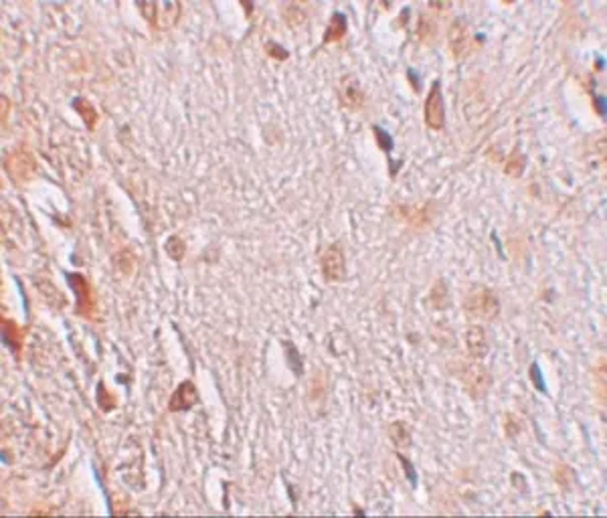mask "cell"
I'll return each mask as SVG.
<instances>
[{"mask_svg":"<svg viewBox=\"0 0 607 518\" xmlns=\"http://www.w3.org/2000/svg\"><path fill=\"white\" fill-rule=\"evenodd\" d=\"M463 310L478 320H494L500 314V302L490 288L474 286L463 300Z\"/></svg>","mask_w":607,"mask_h":518,"instance_id":"6da1fadb","label":"cell"},{"mask_svg":"<svg viewBox=\"0 0 607 518\" xmlns=\"http://www.w3.org/2000/svg\"><path fill=\"white\" fill-rule=\"evenodd\" d=\"M138 8L148 21L160 31L172 29L178 21V15H180L178 2H140Z\"/></svg>","mask_w":607,"mask_h":518,"instance_id":"7a4b0ae2","label":"cell"},{"mask_svg":"<svg viewBox=\"0 0 607 518\" xmlns=\"http://www.w3.org/2000/svg\"><path fill=\"white\" fill-rule=\"evenodd\" d=\"M458 376L461 379L466 391L472 395V397H476V399H480V397L488 393V389L492 385V374H490V371L486 367L478 365V363L461 365Z\"/></svg>","mask_w":607,"mask_h":518,"instance_id":"3957f363","label":"cell"},{"mask_svg":"<svg viewBox=\"0 0 607 518\" xmlns=\"http://www.w3.org/2000/svg\"><path fill=\"white\" fill-rule=\"evenodd\" d=\"M320 270L326 282H342L346 275V261L340 245H330L320 257Z\"/></svg>","mask_w":607,"mask_h":518,"instance_id":"277c9868","label":"cell"},{"mask_svg":"<svg viewBox=\"0 0 607 518\" xmlns=\"http://www.w3.org/2000/svg\"><path fill=\"white\" fill-rule=\"evenodd\" d=\"M425 122L431 130H443L445 125V107H443L440 82L431 85V91L425 100Z\"/></svg>","mask_w":607,"mask_h":518,"instance_id":"5b68a950","label":"cell"},{"mask_svg":"<svg viewBox=\"0 0 607 518\" xmlns=\"http://www.w3.org/2000/svg\"><path fill=\"white\" fill-rule=\"evenodd\" d=\"M466 349H468V354L476 360L484 358L488 351H490V342H488V334L486 330L478 326V324H472L468 332H466Z\"/></svg>","mask_w":607,"mask_h":518,"instance_id":"8992f818","label":"cell"},{"mask_svg":"<svg viewBox=\"0 0 607 518\" xmlns=\"http://www.w3.org/2000/svg\"><path fill=\"white\" fill-rule=\"evenodd\" d=\"M447 43H450V49L454 53V57H463L470 49V35H468V24L461 21V19H456L450 26V35H447Z\"/></svg>","mask_w":607,"mask_h":518,"instance_id":"52a82bcc","label":"cell"},{"mask_svg":"<svg viewBox=\"0 0 607 518\" xmlns=\"http://www.w3.org/2000/svg\"><path fill=\"white\" fill-rule=\"evenodd\" d=\"M197 401H199L197 387L190 381H185L178 385V389L174 391L172 399H170V411H189Z\"/></svg>","mask_w":607,"mask_h":518,"instance_id":"ba28073f","label":"cell"},{"mask_svg":"<svg viewBox=\"0 0 607 518\" xmlns=\"http://www.w3.org/2000/svg\"><path fill=\"white\" fill-rule=\"evenodd\" d=\"M338 93H340L342 104L353 107V109H358L360 105L364 104V93L360 91L355 77H344L338 85Z\"/></svg>","mask_w":607,"mask_h":518,"instance_id":"9c48e42d","label":"cell"},{"mask_svg":"<svg viewBox=\"0 0 607 518\" xmlns=\"http://www.w3.org/2000/svg\"><path fill=\"white\" fill-rule=\"evenodd\" d=\"M344 33H346V19H344V15L336 13V15H332V21L328 24V31H326V43L342 39Z\"/></svg>","mask_w":607,"mask_h":518,"instance_id":"30bf717a","label":"cell"},{"mask_svg":"<svg viewBox=\"0 0 607 518\" xmlns=\"http://www.w3.org/2000/svg\"><path fill=\"white\" fill-rule=\"evenodd\" d=\"M389 436H391V439H393V443L397 445V448H407L409 443H411V436H409V432H407V427L403 425V423H391V427H389Z\"/></svg>","mask_w":607,"mask_h":518,"instance_id":"8fae6325","label":"cell"},{"mask_svg":"<svg viewBox=\"0 0 607 518\" xmlns=\"http://www.w3.org/2000/svg\"><path fill=\"white\" fill-rule=\"evenodd\" d=\"M185 251H187V245H185V241L180 239V237H176V235H172V237H168L167 241V253L172 257V259H183V255H185Z\"/></svg>","mask_w":607,"mask_h":518,"instance_id":"7c38bea8","label":"cell"},{"mask_svg":"<svg viewBox=\"0 0 607 518\" xmlns=\"http://www.w3.org/2000/svg\"><path fill=\"white\" fill-rule=\"evenodd\" d=\"M524 156L523 154H512L510 158H508V162H506V174H510V176H521L524 170Z\"/></svg>","mask_w":607,"mask_h":518,"instance_id":"4fadbf2b","label":"cell"},{"mask_svg":"<svg viewBox=\"0 0 607 518\" xmlns=\"http://www.w3.org/2000/svg\"><path fill=\"white\" fill-rule=\"evenodd\" d=\"M75 107L82 112V118H84L85 124L89 125V128L95 124V109H93V105L89 104L87 100H77V102H75Z\"/></svg>","mask_w":607,"mask_h":518,"instance_id":"5bb4252c","label":"cell"},{"mask_svg":"<svg viewBox=\"0 0 607 518\" xmlns=\"http://www.w3.org/2000/svg\"><path fill=\"white\" fill-rule=\"evenodd\" d=\"M375 134H377L381 148H383V150H391V138H389L387 134L383 136V130H381V128H375Z\"/></svg>","mask_w":607,"mask_h":518,"instance_id":"9a60e30c","label":"cell"},{"mask_svg":"<svg viewBox=\"0 0 607 518\" xmlns=\"http://www.w3.org/2000/svg\"><path fill=\"white\" fill-rule=\"evenodd\" d=\"M279 49H282V47H277L275 43H270V45H268V53H270V55H275L277 59H286L288 53H286V51H279Z\"/></svg>","mask_w":607,"mask_h":518,"instance_id":"2e32d148","label":"cell"},{"mask_svg":"<svg viewBox=\"0 0 607 518\" xmlns=\"http://www.w3.org/2000/svg\"><path fill=\"white\" fill-rule=\"evenodd\" d=\"M530 376H532L535 385L539 387V391H544L543 379H541V374H539V367H537V365H532V369H530Z\"/></svg>","mask_w":607,"mask_h":518,"instance_id":"e0dca14e","label":"cell"}]
</instances>
